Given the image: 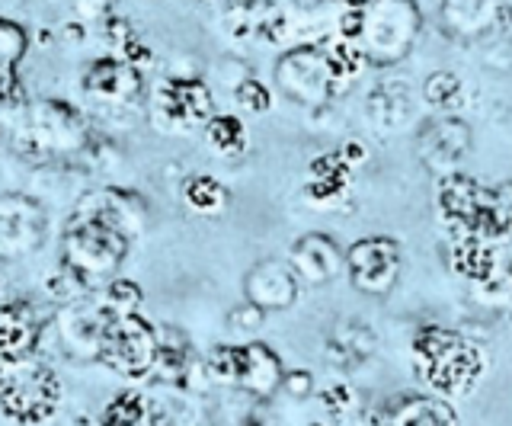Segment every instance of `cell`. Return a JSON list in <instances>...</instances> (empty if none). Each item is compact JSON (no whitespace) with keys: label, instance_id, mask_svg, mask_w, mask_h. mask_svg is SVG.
Segmentation results:
<instances>
[{"label":"cell","instance_id":"cell-16","mask_svg":"<svg viewBox=\"0 0 512 426\" xmlns=\"http://www.w3.org/2000/svg\"><path fill=\"white\" fill-rule=\"evenodd\" d=\"M288 266H292L295 276L304 282H327L340 273L343 254L336 250V244L330 238H324V234H308V238H301L292 247Z\"/></svg>","mask_w":512,"mask_h":426},{"label":"cell","instance_id":"cell-19","mask_svg":"<svg viewBox=\"0 0 512 426\" xmlns=\"http://www.w3.org/2000/svg\"><path fill=\"white\" fill-rule=\"evenodd\" d=\"M381 420L388 423H455L458 414L448 401H436V398H394V404L388 410H381Z\"/></svg>","mask_w":512,"mask_h":426},{"label":"cell","instance_id":"cell-13","mask_svg":"<svg viewBox=\"0 0 512 426\" xmlns=\"http://www.w3.org/2000/svg\"><path fill=\"white\" fill-rule=\"evenodd\" d=\"M39 308L29 302H7L0 295V359H20L36 353L42 337Z\"/></svg>","mask_w":512,"mask_h":426},{"label":"cell","instance_id":"cell-1","mask_svg":"<svg viewBox=\"0 0 512 426\" xmlns=\"http://www.w3.org/2000/svg\"><path fill=\"white\" fill-rule=\"evenodd\" d=\"M413 366L432 391H439L442 398H458L480 382L487 359L480 346L468 343L455 330L423 327L413 340Z\"/></svg>","mask_w":512,"mask_h":426},{"label":"cell","instance_id":"cell-18","mask_svg":"<svg viewBox=\"0 0 512 426\" xmlns=\"http://www.w3.org/2000/svg\"><path fill=\"white\" fill-rule=\"evenodd\" d=\"M452 266L464 276L484 286L487 279L496 276V247L484 238H471V234H461L452 247Z\"/></svg>","mask_w":512,"mask_h":426},{"label":"cell","instance_id":"cell-37","mask_svg":"<svg viewBox=\"0 0 512 426\" xmlns=\"http://www.w3.org/2000/svg\"><path fill=\"white\" fill-rule=\"evenodd\" d=\"M0 372H4V359H0Z\"/></svg>","mask_w":512,"mask_h":426},{"label":"cell","instance_id":"cell-28","mask_svg":"<svg viewBox=\"0 0 512 426\" xmlns=\"http://www.w3.org/2000/svg\"><path fill=\"white\" fill-rule=\"evenodd\" d=\"M263 318H266V308L253 305L250 298H247L244 305H237V308L228 314V324H231V330H240V334H253V330H260V327H263Z\"/></svg>","mask_w":512,"mask_h":426},{"label":"cell","instance_id":"cell-20","mask_svg":"<svg viewBox=\"0 0 512 426\" xmlns=\"http://www.w3.org/2000/svg\"><path fill=\"white\" fill-rule=\"evenodd\" d=\"M26 52V33L10 20H0V106L16 97V61Z\"/></svg>","mask_w":512,"mask_h":426},{"label":"cell","instance_id":"cell-3","mask_svg":"<svg viewBox=\"0 0 512 426\" xmlns=\"http://www.w3.org/2000/svg\"><path fill=\"white\" fill-rule=\"evenodd\" d=\"M61 385L55 372L36 356L4 359L0 372V410L20 423H39L55 414Z\"/></svg>","mask_w":512,"mask_h":426},{"label":"cell","instance_id":"cell-33","mask_svg":"<svg viewBox=\"0 0 512 426\" xmlns=\"http://www.w3.org/2000/svg\"><path fill=\"white\" fill-rule=\"evenodd\" d=\"M247 77H250V71L244 68V65H240V61H224V65L218 68V81L224 84V87H228V90H234L237 84H244L247 81Z\"/></svg>","mask_w":512,"mask_h":426},{"label":"cell","instance_id":"cell-35","mask_svg":"<svg viewBox=\"0 0 512 426\" xmlns=\"http://www.w3.org/2000/svg\"><path fill=\"white\" fill-rule=\"evenodd\" d=\"M64 39H74V45L84 39V26L80 23H71V26H64Z\"/></svg>","mask_w":512,"mask_h":426},{"label":"cell","instance_id":"cell-14","mask_svg":"<svg viewBox=\"0 0 512 426\" xmlns=\"http://www.w3.org/2000/svg\"><path fill=\"white\" fill-rule=\"evenodd\" d=\"M282 362L279 356L263 343H247L237 346V378L234 388L247 391L250 398L266 401L282 388Z\"/></svg>","mask_w":512,"mask_h":426},{"label":"cell","instance_id":"cell-5","mask_svg":"<svg viewBox=\"0 0 512 426\" xmlns=\"http://www.w3.org/2000/svg\"><path fill=\"white\" fill-rule=\"evenodd\" d=\"M154 356H157V327H151L138 311L112 314L103 330L96 359L106 369L125 378H144L154 369Z\"/></svg>","mask_w":512,"mask_h":426},{"label":"cell","instance_id":"cell-11","mask_svg":"<svg viewBox=\"0 0 512 426\" xmlns=\"http://www.w3.org/2000/svg\"><path fill=\"white\" fill-rule=\"evenodd\" d=\"M45 209L32 196L0 199V257L32 254L45 241Z\"/></svg>","mask_w":512,"mask_h":426},{"label":"cell","instance_id":"cell-10","mask_svg":"<svg viewBox=\"0 0 512 426\" xmlns=\"http://www.w3.org/2000/svg\"><path fill=\"white\" fill-rule=\"evenodd\" d=\"M349 266L352 286L365 295H388L400 273V250L388 238H365L352 244V250L343 257Z\"/></svg>","mask_w":512,"mask_h":426},{"label":"cell","instance_id":"cell-6","mask_svg":"<svg viewBox=\"0 0 512 426\" xmlns=\"http://www.w3.org/2000/svg\"><path fill=\"white\" fill-rule=\"evenodd\" d=\"M416 29H420V13L410 0H372V7H365L359 45L368 61L391 65L410 49Z\"/></svg>","mask_w":512,"mask_h":426},{"label":"cell","instance_id":"cell-9","mask_svg":"<svg viewBox=\"0 0 512 426\" xmlns=\"http://www.w3.org/2000/svg\"><path fill=\"white\" fill-rule=\"evenodd\" d=\"M109 318H112V311L103 305V298H93L87 292L74 298V302H68V308L55 318L52 330L71 359H96Z\"/></svg>","mask_w":512,"mask_h":426},{"label":"cell","instance_id":"cell-26","mask_svg":"<svg viewBox=\"0 0 512 426\" xmlns=\"http://www.w3.org/2000/svg\"><path fill=\"white\" fill-rule=\"evenodd\" d=\"M423 93H426V100L432 106L448 109V106H455L461 100V81L452 71H439V74H432L429 81H426Z\"/></svg>","mask_w":512,"mask_h":426},{"label":"cell","instance_id":"cell-8","mask_svg":"<svg viewBox=\"0 0 512 426\" xmlns=\"http://www.w3.org/2000/svg\"><path fill=\"white\" fill-rule=\"evenodd\" d=\"M276 81L282 93L311 106H320L336 87H343L330 74L324 45H301V49L288 52L276 68Z\"/></svg>","mask_w":512,"mask_h":426},{"label":"cell","instance_id":"cell-4","mask_svg":"<svg viewBox=\"0 0 512 426\" xmlns=\"http://www.w3.org/2000/svg\"><path fill=\"white\" fill-rule=\"evenodd\" d=\"M90 141V125L74 106L61 100H39L26 109V125L20 132V145L29 154H80Z\"/></svg>","mask_w":512,"mask_h":426},{"label":"cell","instance_id":"cell-29","mask_svg":"<svg viewBox=\"0 0 512 426\" xmlns=\"http://www.w3.org/2000/svg\"><path fill=\"white\" fill-rule=\"evenodd\" d=\"M103 39H106V45H112L116 52H122L128 42L135 39V29H132V23H128L125 17H103Z\"/></svg>","mask_w":512,"mask_h":426},{"label":"cell","instance_id":"cell-24","mask_svg":"<svg viewBox=\"0 0 512 426\" xmlns=\"http://www.w3.org/2000/svg\"><path fill=\"white\" fill-rule=\"evenodd\" d=\"M100 420H106V423H151V398L128 391L122 398H112V404L103 410Z\"/></svg>","mask_w":512,"mask_h":426},{"label":"cell","instance_id":"cell-27","mask_svg":"<svg viewBox=\"0 0 512 426\" xmlns=\"http://www.w3.org/2000/svg\"><path fill=\"white\" fill-rule=\"evenodd\" d=\"M234 100L240 109H247V113H266L272 106V93L263 81H256V77H247L244 84H237L234 90Z\"/></svg>","mask_w":512,"mask_h":426},{"label":"cell","instance_id":"cell-7","mask_svg":"<svg viewBox=\"0 0 512 426\" xmlns=\"http://www.w3.org/2000/svg\"><path fill=\"white\" fill-rule=\"evenodd\" d=\"M215 116V100L196 77H167L151 93V119L164 132H192Z\"/></svg>","mask_w":512,"mask_h":426},{"label":"cell","instance_id":"cell-36","mask_svg":"<svg viewBox=\"0 0 512 426\" xmlns=\"http://www.w3.org/2000/svg\"><path fill=\"white\" fill-rule=\"evenodd\" d=\"M509 298H512V270H509Z\"/></svg>","mask_w":512,"mask_h":426},{"label":"cell","instance_id":"cell-15","mask_svg":"<svg viewBox=\"0 0 512 426\" xmlns=\"http://www.w3.org/2000/svg\"><path fill=\"white\" fill-rule=\"evenodd\" d=\"M244 289H247L250 302L266 308V311L269 308H288L295 302V295H298V276H295V270L288 263L263 260V263H256L250 270Z\"/></svg>","mask_w":512,"mask_h":426},{"label":"cell","instance_id":"cell-30","mask_svg":"<svg viewBox=\"0 0 512 426\" xmlns=\"http://www.w3.org/2000/svg\"><path fill=\"white\" fill-rule=\"evenodd\" d=\"M352 401H356V391H352L349 385H333V388L320 391V404H324L327 410H333V414H343V410H349Z\"/></svg>","mask_w":512,"mask_h":426},{"label":"cell","instance_id":"cell-2","mask_svg":"<svg viewBox=\"0 0 512 426\" xmlns=\"http://www.w3.org/2000/svg\"><path fill=\"white\" fill-rule=\"evenodd\" d=\"M125 254H128L125 234L112 222H106L100 212H93L84 202H77L74 222L64 231L61 263L93 289L119 273Z\"/></svg>","mask_w":512,"mask_h":426},{"label":"cell","instance_id":"cell-25","mask_svg":"<svg viewBox=\"0 0 512 426\" xmlns=\"http://www.w3.org/2000/svg\"><path fill=\"white\" fill-rule=\"evenodd\" d=\"M100 298H103V305L112 314H128V311H138V305H141V289L135 286L132 279H109Z\"/></svg>","mask_w":512,"mask_h":426},{"label":"cell","instance_id":"cell-31","mask_svg":"<svg viewBox=\"0 0 512 426\" xmlns=\"http://www.w3.org/2000/svg\"><path fill=\"white\" fill-rule=\"evenodd\" d=\"M68 4L80 20H103L112 10V0H68Z\"/></svg>","mask_w":512,"mask_h":426},{"label":"cell","instance_id":"cell-22","mask_svg":"<svg viewBox=\"0 0 512 426\" xmlns=\"http://www.w3.org/2000/svg\"><path fill=\"white\" fill-rule=\"evenodd\" d=\"M183 202L196 215H218L228 205V189L212 177H189L183 186Z\"/></svg>","mask_w":512,"mask_h":426},{"label":"cell","instance_id":"cell-23","mask_svg":"<svg viewBox=\"0 0 512 426\" xmlns=\"http://www.w3.org/2000/svg\"><path fill=\"white\" fill-rule=\"evenodd\" d=\"M77 173L74 170H61V167H42L36 170V177H32V186L29 193L32 199H68V196H77Z\"/></svg>","mask_w":512,"mask_h":426},{"label":"cell","instance_id":"cell-34","mask_svg":"<svg viewBox=\"0 0 512 426\" xmlns=\"http://www.w3.org/2000/svg\"><path fill=\"white\" fill-rule=\"evenodd\" d=\"M340 157H343V161H346L349 167H356V164L365 161V151H362L359 141H346V148L340 151Z\"/></svg>","mask_w":512,"mask_h":426},{"label":"cell","instance_id":"cell-12","mask_svg":"<svg viewBox=\"0 0 512 426\" xmlns=\"http://www.w3.org/2000/svg\"><path fill=\"white\" fill-rule=\"evenodd\" d=\"M84 90L106 109H128L141 97V68L119 55L96 58L84 71Z\"/></svg>","mask_w":512,"mask_h":426},{"label":"cell","instance_id":"cell-17","mask_svg":"<svg viewBox=\"0 0 512 426\" xmlns=\"http://www.w3.org/2000/svg\"><path fill=\"white\" fill-rule=\"evenodd\" d=\"M503 0H442V17L458 36L477 39L500 17Z\"/></svg>","mask_w":512,"mask_h":426},{"label":"cell","instance_id":"cell-32","mask_svg":"<svg viewBox=\"0 0 512 426\" xmlns=\"http://www.w3.org/2000/svg\"><path fill=\"white\" fill-rule=\"evenodd\" d=\"M282 388H285V394L304 401L314 391V378H311V372H288V375H282Z\"/></svg>","mask_w":512,"mask_h":426},{"label":"cell","instance_id":"cell-21","mask_svg":"<svg viewBox=\"0 0 512 426\" xmlns=\"http://www.w3.org/2000/svg\"><path fill=\"white\" fill-rule=\"evenodd\" d=\"M202 132L208 148L221 157H237L247 151V129L237 116H212L202 125Z\"/></svg>","mask_w":512,"mask_h":426}]
</instances>
